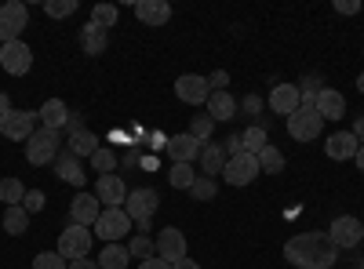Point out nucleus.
<instances>
[{
	"instance_id": "4be33fe9",
	"label": "nucleus",
	"mask_w": 364,
	"mask_h": 269,
	"mask_svg": "<svg viewBox=\"0 0 364 269\" xmlns=\"http://www.w3.org/2000/svg\"><path fill=\"white\" fill-rule=\"evenodd\" d=\"M226 149L219 146V142H204L200 146V171H204V178H215V175H223V168H226Z\"/></svg>"
},
{
	"instance_id": "5701e85b",
	"label": "nucleus",
	"mask_w": 364,
	"mask_h": 269,
	"mask_svg": "<svg viewBox=\"0 0 364 269\" xmlns=\"http://www.w3.org/2000/svg\"><path fill=\"white\" fill-rule=\"evenodd\" d=\"M135 15H139V22H146V26H164V22L171 18V4H168V0H139Z\"/></svg>"
},
{
	"instance_id": "412c9836",
	"label": "nucleus",
	"mask_w": 364,
	"mask_h": 269,
	"mask_svg": "<svg viewBox=\"0 0 364 269\" xmlns=\"http://www.w3.org/2000/svg\"><path fill=\"white\" fill-rule=\"evenodd\" d=\"M37 121H41V128L58 131V128H66V124H70V109H66L63 99H48V102L41 106V113H37Z\"/></svg>"
},
{
	"instance_id": "f8f14e48",
	"label": "nucleus",
	"mask_w": 364,
	"mask_h": 269,
	"mask_svg": "<svg viewBox=\"0 0 364 269\" xmlns=\"http://www.w3.org/2000/svg\"><path fill=\"white\" fill-rule=\"evenodd\" d=\"M328 236H331V244H336L339 251H343V248H357L360 236H364V226H360V219H353V215H339L336 222H331Z\"/></svg>"
},
{
	"instance_id": "f3484780",
	"label": "nucleus",
	"mask_w": 364,
	"mask_h": 269,
	"mask_svg": "<svg viewBox=\"0 0 364 269\" xmlns=\"http://www.w3.org/2000/svg\"><path fill=\"white\" fill-rule=\"evenodd\" d=\"M164 149H168V157L175 160V164H193L197 157H200V142L186 131V135H171L168 142H164Z\"/></svg>"
},
{
	"instance_id": "f704fd0d",
	"label": "nucleus",
	"mask_w": 364,
	"mask_h": 269,
	"mask_svg": "<svg viewBox=\"0 0 364 269\" xmlns=\"http://www.w3.org/2000/svg\"><path fill=\"white\" fill-rule=\"evenodd\" d=\"M91 164H95L99 175H113V168H117V153H113V149H106V146H99V149H95V157H91Z\"/></svg>"
},
{
	"instance_id": "79ce46f5",
	"label": "nucleus",
	"mask_w": 364,
	"mask_h": 269,
	"mask_svg": "<svg viewBox=\"0 0 364 269\" xmlns=\"http://www.w3.org/2000/svg\"><path fill=\"white\" fill-rule=\"evenodd\" d=\"M139 269H171V262H164V258H146V262H139Z\"/></svg>"
},
{
	"instance_id": "9b49d317",
	"label": "nucleus",
	"mask_w": 364,
	"mask_h": 269,
	"mask_svg": "<svg viewBox=\"0 0 364 269\" xmlns=\"http://www.w3.org/2000/svg\"><path fill=\"white\" fill-rule=\"evenodd\" d=\"M175 95L186 102V106H208V95H211V87H208V77H197V73H182L175 80Z\"/></svg>"
},
{
	"instance_id": "09e8293b",
	"label": "nucleus",
	"mask_w": 364,
	"mask_h": 269,
	"mask_svg": "<svg viewBox=\"0 0 364 269\" xmlns=\"http://www.w3.org/2000/svg\"><path fill=\"white\" fill-rule=\"evenodd\" d=\"M15 106H11V99L8 95H0V116H4V113H11Z\"/></svg>"
},
{
	"instance_id": "ea45409f",
	"label": "nucleus",
	"mask_w": 364,
	"mask_h": 269,
	"mask_svg": "<svg viewBox=\"0 0 364 269\" xmlns=\"http://www.w3.org/2000/svg\"><path fill=\"white\" fill-rule=\"evenodd\" d=\"M22 207H26L29 215H33V212H41V207H44V193H41V190H26V197H22Z\"/></svg>"
},
{
	"instance_id": "7ed1b4c3",
	"label": "nucleus",
	"mask_w": 364,
	"mask_h": 269,
	"mask_svg": "<svg viewBox=\"0 0 364 269\" xmlns=\"http://www.w3.org/2000/svg\"><path fill=\"white\" fill-rule=\"evenodd\" d=\"M91 241H95V233H91L87 226H66L63 233H58V255H63L66 262H77V258H87L91 251Z\"/></svg>"
},
{
	"instance_id": "1a4fd4ad",
	"label": "nucleus",
	"mask_w": 364,
	"mask_h": 269,
	"mask_svg": "<svg viewBox=\"0 0 364 269\" xmlns=\"http://www.w3.org/2000/svg\"><path fill=\"white\" fill-rule=\"evenodd\" d=\"M0 66L11 77H26L29 66H33V51H29L26 40H11V44H0Z\"/></svg>"
},
{
	"instance_id": "a211bd4d",
	"label": "nucleus",
	"mask_w": 364,
	"mask_h": 269,
	"mask_svg": "<svg viewBox=\"0 0 364 269\" xmlns=\"http://www.w3.org/2000/svg\"><path fill=\"white\" fill-rule=\"evenodd\" d=\"M357 149H360V142L353 138V131H336V135H328V142H324L328 160H353Z\"/></svg>"
},
{
	"instance_id": "4468645a",
	"label": "nucleus",
	"mask_w": 364,
	"mask_h": 269,
	"mask_svg": "<svg viewBox=\"0 0 364 269\" xmlns=\"http://www.w3.org/2000/svg\"><path fill=\"white\" fill-rule=\"evenodd\" d=\"M95 200L106 204V207H120V204L128 200L124 178H120V175H99L95 178Z\"/></svg>"
},
{
	"instance_id": "a878e982",
	"label": "nucleus",
	"mask_w": 364,
	"mask_h": 269,
	"mask_svg": "<svg viewBox=\"0 0 364 269\" xmlns=\"http://www.w3.org/2000/svg\"><path fill=\"white\" fill-rule=\"evenodd\" d=\"M106 44H109V40H106V29H99L95 22H87V26L80 29V48H84L87 55H102Z\"/></svg>"
},
{
	"instance_id": "cd10ccee",
	"label": "nucleus",
	"mask_w": 364,
	"mask_h": 269,
	"mask_svg": "<svg viewBox=\"0 0 364 269\" xmlns=\"http://www.w3.org/2000/svg\"><path fill=\"white\" fill-rule=\"evenodd\" d=\"M95 149H99V138L95 135H91V131H73L70 135V153L73 157H95Z\"/></svg>"
},
{
	"instance_id": "2eb2a0df",
	"label": "nucleus",
	"mask_w": 364,
	"mask_h": 269,
	"mask_svg": "<svg viewBox=\"0 0 364 269\" xmlns=\"http://www.w3.org/2000/svg\"><path fill=\"white\" fill-rule=\"evenodd\" d=\"M99 215H102V207H99V200H95V193H77L73 197V204H70V219H73V226H95L99 222Z\"/></svg>"
},
{
	"instance_id": "4c0bfd02",
	"label": "nucleus",
	"mask_w": 364,
	"mask_h": 269,
	"mask_svg": "<svg viewBox=\"0 0 364 269\" xmlns=\"http://www.w3.org/2000/svg\"><path fill=\"white\" fill-rule=\"evenodd\" d=\"M211 128H215V121L211 116H193V124H190V135L204 146V142H211Z\"/></svg>"
},
{
	"instance_id": "39448f33",
	"label": "nucleus",
	"mask_w": 364,
	"mask_h": 269,
	"mask_svg": "<svg viewBox=\"0 0 364 269\" xmlns=\"http://www.w3.org/2000/svg\"><path fill=\"white\" fill-rule=\"evenodd\" d=\"M321 131H324V116L317 113V109H295L291 116H288V135L295 138V142H314V138H321Z\"/></svg>"
},
{
	"instance_id": "2f4dec72",
	"label": "nucleus",
	"mask_w": 364,
	"mask_h": 269,
	"mask_svg": "<svg viewBox=\"0 0 364 269\" xmlns=\"http://www.w3.org/2000/svg\"><path fill=\"white\" fill-rule=\"evenodd\" d=\"M215 193H219V182H215V178H204V175H197V182L190 186V197L193 200H215Z\"/></svg>"
},
{
	"instance_id": "aec40b11",
	"label": "nucleus",
	"mask_w": 364,
	"mask_h": 269,
	"mask_svg": "<svg viewBox=\"0 0 364 269\" xmlns=\"http://www.w3.org/2000/svg\"><path fill=\"white\" fill-rule=\"evenodd\" d=\"M317 113L328 116V121H343L346 116V99L336 92V87H321L317 92Z\"/></svg>"
},
{
	"instance_id": "20e7f679",
	"label": "nucleus",
	"mask_w": 364,
	"mask_h": 269,
	"mask_svg": "<svg viewBox=\"0 0 364 269\" xmlns=\"http://www.w3.org/2000/svg\"><path fill=\"white\" fill-rule=\"evenodd\" d=\"M132 219H128V212L124 207H102V215H99V222H95V236H102L106 244H117L120 236H128L132 233Z\"/></svg>"
},
{
	"instance_id": "a18cd8bd",
	"label": "nucleus",
	"mask_w": 364,
	"mask_h": 269,
	"mask_svg": "<svg viewBox=\"0 0 364 269\" xmlns=\"http://www.w3.org/2000/svg\"><path fill=\"white\" fill-rule=\"evenodd\" d=\"M226 80H230L226 73H215V77H211V80H208V87H211V84H215V92H226V87H223Z\"/></svg>"
},
{
	"instance_id": "dca6fc26",
	"label": "nucleus",
	"mask_w": 364,
	"mask_h": 269,
	"mask_svg": "<svg viewBox=\"0 0 364 269\" xmlns=\"http://www.w3.org/2000/svg\"><path fill=\"white\" fill-rule=\"evenodd\" d=\"M302 102V87L299 84H277L269 92V109L273 113H281V116H291Z\"/></svg>"
},
{
	"instance_id": "423d86ee",
	"label": "nucleus",
	"mask_w": 364,
	"mask_h": 269,
	"mask_svg": "<svg viewBox=\"0 0 364 269\" xmlns=\"http://www.w3.org/2000/svg\"><path fill=\"white\" fill-rule=\"evenodd\" d=\"M259 175H262V171H259V157H252V153H237V157H230L226 168H223V178H226L230 186H252Z\"/></svg>"
},
{
	"instance_id": "7c9ffc66",
	"label": "nucleus",
	"mask_w": 364,
	"mask_h": 269,
	"mask_svg": "<svg viewBox=\"0 0 364 269\" xmlns=\"http://www.w3.org/2000/svg\"><path fill=\"white\" fill-rule=\"evenodd\" d=\"M22 197H26V186L18 182V178H0V200H4L8 207L22 204Z\"/></svg>"
},
{
	"instance_id": "ddd939ff",
	"label": "nucleus",
	"mask_w": 364,
	"mask_h": 269,
	"mask_svg": "<svg viewBox=\"0 0 364 269\" xmlns=\"http://www.w3.org/2000/svg\"><path fill=\"white\" fill-rule=\"evenodd\" d=\"M154 251H157V258H164V262H171V265H175L178 258H186V236H182V229H175V226L161 229Z\"/></svg>"
},
{
	"instance_id": "f03ea898",
	"label": "nucleus",
	"mask_w": 364,
	"mask_h": 269,
	"mask_svg": "<svg viewBox=\"0 0 364 269\" xmlns=\"http://www.w3.org/2000/svg\"><path fill=\"white\" fill-rule=\"evenodd\" d=\"M58 153H63V135L51 131V128H37L33 135L26 138V160L33 164V168L55 164Z\"/></svg>"
},
{
	"instance_id": "a19ab883",
	"label": "nucleus",
	"mask_w": 364,
	"mask_h": 269,
	"mask_svg": "<svg viewBox=\"0 0 364 269\" xmlns=\"http://www.w3.org/2000/svg\"><path fill=\"white\" fill-rule=\"evenodd\" d=\"M336 11L339 15H357L360 11V0H336Z\"/></svg>"
},
{
	"instance_id": "bb28decb",
	"label": "nucleus",
	"mask_w": 364,
	"mask_h": 269,
	"mask_svg": "<svg viewBox=\"0 0 364 269\" xmlns=\"http://www.w3.org/2000/svg\"><path fill=\"white\" fill-rule=\"evenodd\" d=\"M4 229H8V236H22L29 229V212H26L22 204L4 207Z\"/></svg>"
},
{
	"instance_id": "f257e3e1",
	"label": "nucleus",
	"mask_w": 364,
	"mask_h": 269,
	"mask_svg": "<svg viewBox=\"0 0 364 269\" xmlns=\"http://www.w3.org/2000/svg\"><path fill=\"white\" fill-rule=\"evenodd\" d=\"M284 258L295 269H331L336 258H339V248L331 244L328 233L310 229V233H295L291 241L284 244Z\"/></svg>"
},
{
	"instance_id": "72a5a7b5",
	"label": "nucleus",
	"mask_w": 364,
	"mask_h": 269,
	"mask_svg": "<svg viewBox=\"0 0 364 269\" xmlns=\"http://www.w3.org/2000/svg\"><path fill=\"white\" fill-rule=\"evenodd\" d=\"M117 4H95V8H91V22H95L99 29H109L113 22H117Z\"/></svg>"
},
{
	"instance_id": "393cba45",
	"label": "nucleus",
	"mask_w": 364,
	"mask_h": 269,
	"mask_svg": "<svg viewBox=\"0 0 364 269\" xmlns=\"http://www.w3.org/2000/svg\"><path fill=\"white\" fill-rule=\"evenodd\" d=\"M128 262H132L128 244H106L102 255H99V269H124Z\"/></svg>"
},
{
	"instance_id": "58836bf2",
	"label": "nucleus",
	"mask_w": 364,
	"mask_h": 269,
	"mask_svg": "<svg viewBox=\"0 0 364 269\" xmlns=\"http://www.w3.org/2000/svg\"><path fill=\"white\" fill-rule=\"evenodd\" d=\"M44 11H48L51 18H70V15L77 11V0H48Z\"/></svg>"
},
{
	"instance_id": "49530a36",
	"label": "nucleus",
	"mask_w": 364,
	"mask_h": 269,
	"mask_svg": "<svg viewBox=\"0 0 364 269\" xmlns=\"http://www.w3.org/2000/svg\"><path fill=\"white\" fill-rule=\"evenodd\" d=\"M245 109H248V113H259V109H262V99H259V95L245 99Z\"/></svg>"
},
{
	"instance_id": "8fccbe9b",
	"label": "nucleus",
	"mask_w": 364,
	"mask_h": 269,
	"mask_svg": "<svg viewBox=\"0 0 364 269\" xmlns=\"http://www.w3.org/2000/svg\"><path fill=\"white\" fill-rule=\"evenodd\" d=\"M353 160H357V168H360V175H364V146L357 149V157H353Z\"/></svg>"
},
{
	"instance_id": "473e14b6",
	"label": "nucleus",
	"mask_w": 364,
	"mask_h": 269,
	"mask_svg": "<svg viewBox=\"0 0 364 269\" xmlns=\"http://www.w3.org/2000/svg\"><path fill=\"white\" fill-rule=\"evenodd\" d=\"M168 182H171L175 190H190V186L197 182V175H193V168H190V164H171Z\"/></svg>"
},
{
	"instance_id": "6ab92c4d",
	"label": "nucleus",
	"mask_w": 364,
	"mask_h": 269,
	"mask_svg": "<svg viewBox=\"0 0 364 269\" xmlns=\"http://www.w3.org/2000/svg\"><path fill=\"white\" fill-rule=\"evenodd\" d=\"M208 116H211L215 124L233 121V116H237V99H233L230 92H211V95H208Z\"/></svg>"
},
{
	"instance_id": "c9c22d12",
	"label": "nucleus",
	"mask_w": 364,
	"mask_h": 269,
	"mask_svg": "<svg viewBox=\"0 0 364 269\" xmlns=\"http://www.w3.org/2000/svg\"><path fill=\"white\" fill-rule=\"evenodd\" d=\"M128 251H132V258H154V241H149V236L146 233H135L132 236V244H128Z\"/></svg>"
},
{
	"instance_id": "9d476101",
	"label": "nucleus",
	"mask_w": 364,
	"mask_h": 269,
	"mask_svg": "<svg viewBox=\"0 0 364 269\" xmlns=\"http://www.w3.org/2000/svg\"><path fill=\"white\" fill-rule=\"evenodd\" d=\"M157 204H161L157 190L142 186V190H128L124 212H128V219H132V222H149V219H154V212H157Z\"/></svg>"
},
{
	"instance_id": "0eeeda50",
	"label": "nucleus",
	"mask_w": 364,
	"mask_h": 269,
	"mask_svg": "<svg viewBox=\"0 0 364 269\" xmlns=\"http://www.w3.org/2000/svg\"><path fill=\"white\" fill-rule=\"evenodd\" d=\"M33 131H37V113H29V109H11L0 116V135L11 142H26Z\"/></svg>"
},
{
	"instance_id": "de8ad7c7",
	"label": "nucleus",
	"mask_w": 364,
	"mask_h": 269,
	"mask_svg": "<svg viewBox=\"0 0 364 269\" xmlns=\"http://www.w3.org/2000/svg\"><path fill=\"white\" fill-rule=\"evenodd\" d=\"M171 269H200V265H197V262H193V258L186 255V258H178V262H175Z\"/></svg>"
},
{
	"instance_id": "37998d69",
	"label": "nucleus",
	"mask_w": 364,
	"mask_h": 269,
	"mask_svg": "<svg viewBox=\"0 0 364 269\" xmlns=\"http://www.w3.org/2000/svg\"><path fill=\"white\" fill-rule=\"evenodd\" d=\"M353 138H357V142L364 146V113L357 116V124H353Z\"/></svg>"
},
{
	"instance_id": "c03bdc74",
	"label": "nucleus",
	"mask_w": 364,
	"mask_h": 269,
	"mask_svg": "<svg viewBox=\"0 0 364 269\" xmlns=\"http://www.w3.org/2000/svg\"><path fill=\"white\" fill-rule=\"evenodd\" d=\"M70 269H99V262H91V258H77V262H70Z\"/></svg>"
},
{
	"instance_id": "6e6552de",
	"label": "nucleus",
	"mask_w": 364,
	"mask_h": 269,
	"mask_svg": "<svg viewBox=\"0 0 364 269\" xmlns=\"http://www.w3.org/2000/svg\"><path fill=\"white\" fill-rule=\"evenodd\" d=\"M26 22H29L26 4H18V0H8V4H0V44L18 40V33L26 29Z\"/></svg>"
},
{
	"instance_id": "c85d7f7f",
	"label": "nucleus",
	"mask_w": 364,
	"mask_h": 269,
	"mask_svg": "<svg viewBox=\"0 0 364 269\" xmlns=\"http://www.w3.org/2000/svg\"><path fill=\"white\" fill-rule=\"evenodd\" d=\"M240 146H245V153H252V157H259L262 149L269 146V135H266V128L262 124H252L245 135H240Z\"/></svg>"
},
{
	"instance_id": "b1692460",
	"label": "nucleus",
	"mask_w": 364,
	"mask_h": 269,
	"mask_svg": "<svg viewBox=\"0 0 364 269\" xmlns=\"http://www.w3.org/2000/svg\"><path fill=\"white\" fill-rule=\"evenodd\" d=\"M55 175L63 178V182H70V186H84V168H80V157H73L70 149H63L58 153V160H55Z\"/></svg>"
},
{
	"instance_id": "3c124183",
	"label": "nucleus",
	"mask_w": 364,
	"mask_h": 269,
	"mask_svg": "<svg viewBox=\"0 0 364 269\" xmlns=\"http://www.w3.org/2000/svg\"><path fill=\"white\" fill-rule=\"evenodd\" d=\"M357 92H360V95H364V73H360V77H357Z\"/></svg>"
},
{
	"instance_id": "c756f323",
	"label": "nucleus",
	"mask_w": 364,
	"mask_h": 269,
	"mask_svg": "<svg viewBox=\"0 0 364 269\" xmlns=\"http://www.w3.org/2000/svg\"><path fill=\"white\" fill-rule=\"evenodd\" d=\"M259 171H266V175H281L284 171V153L277 146H266L259 153Z\"/></svg>"
},
{
	"instance_id": "e433bc0d",
	"label": "nucleus",
	"mask_w": 364,
	"mask_h": 269,
	"mask_svg": "<svg viewBox=\"0 0 364 269\" xmlns=\"http://www.w3.org/2000/svg\"><path fill=\"white\" fill-rule=\"evenodd\" d=\"M33 269H70V262L58 255V251H41L33 258Z\"/></svg>"
}]
</instances>
